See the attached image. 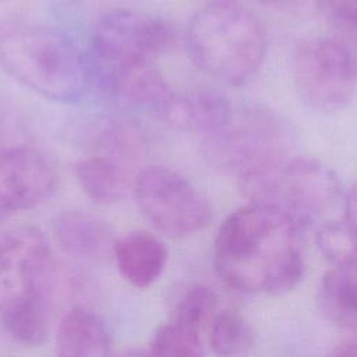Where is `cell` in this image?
<instances>
[{"instance_id": "6da1fadb", "label": "cell", "mask_w": 357, "mask_h": 357, "mask_svg": "<svg viewBox=\"0 0 357 357\" xmlns=\"http://www.w3.org/2000/svg\"><path fill=\"white\" fill-rule=\"evenodd\" d=\"M303 226L287 212L251 202L220 225L213 243L218 276L243 293L279 294L305 271Z\"/></svg>"}, {"instance_id": "d6986e66", "label": "cell", "mask_w": 357, "mask_h": 357, "mask_svg": "<svg viewBox=\"0 0 357 357\" xmlns=\"http://www.w3.org/2000/svg\"><path fill=\"white\" fill-rule=\"evenodd\" d=\"M151 357H204L199 332L176 321L159 326L148 351Z\"/></svg>"}, {"instance_id": "7c38bea8", "label": "cell", "mask_w": 357, "mask_h": 357, "mask_svg": "<svg viewBox=\"0 0 357 357\" xmlns=\"http://www.w3.org/2000/svg\"><path fill=\"white\" fill-rule=\"evenodd\" d=\"M160 116L174 126L212 135L231 121L234 112L222 92L199 88L185 93H173Z\"/></svg>"}, {"instance_id": "3957f363", "label": "cell", "mask_w": 357, "mask_h": 357, "mask_svg": "<svg viewBox=\"0 0 357 357\" xmlns=\"http://www.w3.org/2000/svg\"><path fill=\"white\" fill-rule=\"evenodd\" d=\"M0 67L31 91L57 102H77L88 86V68L73 42L45 25L1 22Z\"/></svg>"}, {"instance_id": "44dd1931", "label": "cell", "mask_w": 357, "mask_h": 357, "mask_svg": "<svg viewBox=\"0 0 357 357\" xmlns=\"http://www.w3.org/2000/svg\"><path fill=\"white\" fill-rule=\"evenodd\" d=\"M216 293L204 284H194L185 290L174 308L173 321L199 332L218 308Z\"/></svg>"}, {"instance_id": "ba28073f", "label": "cell", "mask_w": 357, "mask_h": 357, "mask_svg": "<svg viewBox=\"0 0 357 357\" xmlns=\"http://www.w3.org/2000/svg\"><path fill=\"white\" fill-rule=\"evenodd\" d=\"M293 78L298 95L308 106L321 112L342 109L354 92L353 52L336 39L305 40L294 50Z\"/></svg>"}, {"instance_id": "e0dca14e", "label": "cell", "mask_w": 357, "mask_h": 357, "mask_svg": "<svg viewBox=\"0 0 357 357\" xmlns=\"http://www.w3.org/2000/svg\"><path fill=\"white\" fill-rule=\"evenodd\" d=\"M75 176L85 194L96 204H116L128 191V178L119 163L105 156L79 160Z\"/></svg>"}, {"instance_id": "52a82bcc", "label": "cell", "mask_w": 357, "mask_h": 357, "mask_svg": "<svg viewBox=\"0 0 357 357\" xmlns=\"http://www.w3.org/2000/svg\"><path fill=\"white\" fill-rule=\"evenodd\" d=\"M134 192L141 213L165 236H190L206 227L212 219L206 198L170 167L144 169L135 180Z\"/></svg>"}, {"instance_id": "5b68a950", "label": "cell", "mask_w": 357, "mask_h": 357, "mask_svg": "<svg viewBox=\"0 0 357 357\" xmlns=\"http://www.w3.org/2000/svg\"><path fill=\"white\" fill-rule=\"evenodd\" d=\"M238 177L252 202L276 206L303 227L343 206L344 194L336 174L311 158L282 156Z\"/></svg>"}, {"instance_id": "9a60e30c", "label": "cell", "mask_w": 357, "mask_h": 357, "mask_svg": "<svg viewBox=\"0 0 357 357\" xmlns=\"http://www.w3.org/2000/svg\"><path fill=\"white\" fill-rule=\"evenodd\" d=\"M57 357H112V342L103 321L92 311L74 307L56 332Z\"/></svg>"}, {"instance_id": "8fae6325", "label": "cell", "mask_w": 357, "mask_h": 357, "mask_svg": "<svg viewBox=\"0 0 357 357\" xmlns=\"http://www.w3.org/2000/svg\"><path fill=\"white\" fill-rule=\"evenodd\" d=\"M102 85L120 105L162 114L173 92L149 66L98 73Z\"/></svg>"}, {"instance_id": "30bf717a", "label": "cell", "mask_w": 357, "mask_h": 357, "mask_svg": "<svg viewBox=\"0 0 357 357\" xmlns=\"http://www.w3.org/2000/svg\"><path fill=\"white\" fill-rule=\"evenodd\" d=\"M280 126L266 114H250L209 135V153L222 166L245 172L282 158Z\"/></svg>"}, {"instance_id": "5bb4252c", "label": "cell", "mask_w": 357, "mask_h": 357, "mask_svg": "<svg viewBox=\"0 0 357 357\" xmlns=\"http://www.w3.org/2000/svg\"><path fill=\"white\" fill-rule=\"evenodd\" d=\"M112 252L120 275L139 289L155 283L167 261L163 241L144 230H134L114 240Z\"/></svg>"}, {"instance_id": "277c9868", "label": "cell", "mask_w": 357, "mask_h": 357, "mask_svg": "<svg viewBox=\"0 0 357 357\" xmlns=\"http://www.w3.org/2000/svg\"><path fill=\"white\" fill-rule=\"evenodd\" d=\"M187 50L194 64L215 79L241 85L265 59L266 32L248 8L233 0H212L191 17Z\"/></svg>"}, {"instance_id": "ac0fdd59", "label": "cell", "mask_w": 357, "mask_h": 357, "mask_svg": "<svg viewBox=\"0 0 357 357\" xmlns=\"http://www.w3.org/2000/svg\"><path fill=\"white\" fill-rule=\"evenodd\" d=\"M209 344L218 357H237L251 347L252 332L238 314L225 311L213 319Z\"/></svg>"}, {"instance_id": "7a4b0ae2", "label": "cell", "mask_w": 357, "mask_h": 357, "mask_svg": "<svg viewBox=\"0 0 357 357\" xmlns=\"http://www.w3.org/2000/svg\"><path fill=\"white\" fill-rule=\"evenodd\" d=\"M53 268L39 229L17 226L0 236V325L22 344L38 346L47 337Z\"/></svg>"}, {"instance_id": "2e32d148", "label": "cell", "mask_w": 357, "mask_h": 357, "mask_svg": "<svg viewBox=\"0 0 357 357\" xmlns=\"http://www.w3.org/2000/svg\"><path fill=\"white\" fill-rule=\"evenodd\" d=\"M317 304L329 322L343 329H354L357 315L356 265L329 269L319 280Z\"/></svg>"}, {"instance_id": "4fadbf2b", "label": "cell", "mask_w": 357, "mask_h": 357, "mask_svg": "<svg viewBox=\"0 0 357 357\" xmlns=\"http://www.w3.org/2000/svg\"><path fill=\"white\" fill-rule=\"evenodd\" d=\"M53 231L60 248L75 259L100 262L112 252V230L92 213L66 211L54 220Z\"/></svg>"}, {"instance_id": "9c48e42d", "label": "cell", "mask_w": 357, "mask_h": 357, "mask_svg": "<svg viewBox=\"0 0 357 357\" xmlns=\"http://www.w3.org/2000/svg\"><path fill=\"white\" fill-rule=\"evenodd\" d=\"M57 184V165L31 145L0 151V212H18L42 204Z\"/></svg>"}, {"instance_id": "cb8c5ba5", "label": "cell", "mask_w": 357, "mask_h": 357, "mask_svg": "<svg viewBox=\"0 0 357 357\" xmlns=\"http://www.w3.org/2000/svg\"><path fill=\"white\" fill-rule=\"evenodd\" d=\"M119 357H151L149 353L139 349H127L119 354Z\"/></svg>"}, {"instance_id": "7402d4cb", "label": "cell", "mask_w": 357, "mask_h": 357, "mask_svg": "<svg viewBox=\"0 0 357 357\" xmlns=\"http://www.w3.org/2000/svg\"><path fill=\"white\" fill-rule=\"evenodd\" d=\"M329 17L336 26L353 32L356 26V0H325Z\"/></svg>"}, {"instance_id": "d4e9b609", "label": "cell", "mask_w": 357, "mask_h": 357, "mask_svg": "<svg viewBox=\"0 0 357 357\" xmlns=\"http://www.w3.org/2000/svg\"><path fill=\"white\" fill-rule=\"evenodd\" d=\"M264 1H275V0H264Z\"/></svg>"}, {"instance_id": "ffe728a7", "label": "cell", "mask_w": 357, "mask_h": 357, "mask_svg": "<svg viewBox=\"0 0 357 357\" xmlns=\"http://www.w3.org/2000/svg\"><path fill=\"white\" fill-rule=\"evenodd\" d=\"M317 244L333 266L356 265V227L343 219L322 222L317 230Z\"/></svg>"}, {"instance_id": "603a6c76", "label": "cell", "mask_w": 357, "mask_h": 357, "mask_svg": "<svg viewBox=\"0 0 357 357\" xmlns=\"http://www.w3.org/2000/svg\"><path fill=\"white\" fill-rule=\"evenodd\" d=\"M328 357H356V342L354 339L344 340L339 344H336Z\"/></svg>"}, {"instance_id": "8992f818", "label": "cell", "mask_w": 357, "mask_h": 357, "mask_svg": "<svg viewBox=\"0 0 357 357\" xmlns=\"http://www.w3.org/2000/svg\"><path fill=\"white\" fill-rule=\"evenodd\" d=\"M173 28L163 18L131 8L102 14L92 32L98 73L149 66L173 43Z\"/></svg>"}]
</instances>
